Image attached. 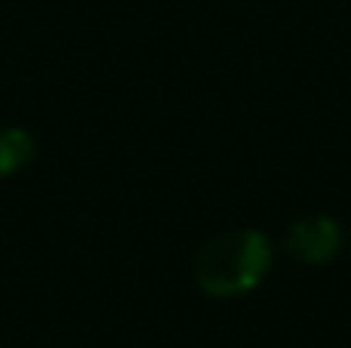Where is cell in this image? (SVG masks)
I'll return each instance as SVG.
<instances>
[{
    "instance_id": "1",
    "label": "cell",
    "mask_w": 351,
    "mask_h": 348,
    "mask_svg": "<svg viewBox=\"0 0 351 348\" xmlns=\"http://www.w3.org/2000/svg\"><path fill=\"white\" fill-rule=\"evenodd\" d=\"M271 244L256 228H234L210 238L194 256V281L213 299H234L265 281Z\"/></svg>"
},
{
    "instance_id": "2",
    "label": "cell",
    "mask_w": 351,
    "mask_h": 348,
    "mask_svg": "<svg viewBox=\"0 0 351 348\" xmlns=\"http://www.w3.org/2000/svg\"><path fill=\"white\" fill-rule=\"evenodd\" d=\"M342 240H346V234H342V225L336 219H330V216H308V219L293 222L284 247L296 262L324 265L339 256Z\"/></svg>"
},
{
    "instance_id": "3",
    "label": "cell",
    "mask_w": 351,
    "mask_h": 348,
    "mask_svg": "<svg viewBox=\"0 0 351 348\" xmlns=\"http://www.w3.org/2000/svg\"><path fill=\"white\" fill-rule=\"evenodd\" d=\"M34 158H37V145L28 129L22 127L0 129V179L25 170Z\"/></svg>"
}]
</instances>
